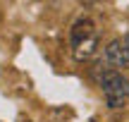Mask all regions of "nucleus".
<instances>
[{"label": "nucleus", "instance_id": "obj_1", "mask_svg": "<svg viewBox=\"0 0 129 122\" xmlns=\"http://www.w3.org/2000/svg\"><path fill=\"white\" fill-rule=\"evenodd\" d=\"M93 79L98 81V86L103 89V98H105V105L110 110L124 108L129 101V81L120 74L117 70H110L105 62H98L93 67Z\"/></svg>", "mask_w": 129, "mask_h": 122}, {"label": "nucleus", "instance_id": "obj_2", "mask_svg": "<svg viewBox=\"0 0 129 122\" xmlns=\"http://www.w3.org/2000/svg\"><path fill=\"white\" fill-rule=\"evenodd\" d=\"M69 43L77 60H88L98 50V31L91 17H79L69 29Z\"/></svg>", "mask_w": 129, "mask_h": 122}, {"label": "nucleus", "instance_id": "obj_3", "mask_svg": "<svg viewBox=\"0 0 129 122\" xmlns=\"http://www.w3.org/2000/svg\"><path fill=\"white\" fill-rule=\"evenodd\" d=\"M105 65L110 70H120V67H129V55L122 46V38H115L105 46Z\"/></svg>", "mask_w": 129, "mask_h": 122}, {"label": "nucleus", "instance_id": "obj_4", "mask_svg": "<svg viewBox=\"0 0 129 122\" xmlns=\"http://www.w3.org/2000/svg\"><path fill=\"white\" fill-rule=\"evenodd\" d=\"M122 46H124V50H127V55H129V36H122Z\"/></svg>", "mask_w": 129, "mask_h": 122}]
</instances>
